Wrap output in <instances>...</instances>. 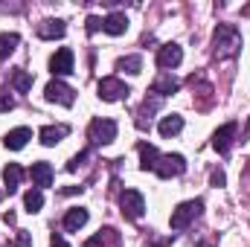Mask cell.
Here are the masks:
<instances>
[{
	"mask_svg": "<svg viewBox=\"0 0 250 247\" xmlns=\"http://www.w3.org/2000/svg\"><path fill=\"white\" fill-rule=\"evenodd\" d=\"M212 47H215V56L218 59H233L242 47V35L233 23H218L215 35H212Z\"/></svg>",
	"mask_w": 250,
	"mask_h": 247,
	"instance_id": "cell-1",
	"label": "cell"
},
{
	"mask_svg": "<svg viewBox=\"0 0 250 247\" xmlns=\"http://www.w3.org/2000/svg\"><path fill=\"white\" fill-rule=\"evenodd\" d=\"M201 209H204V201H187L178 209H172V218H169L172 230H187L189 224L201 215Z\"/></svg>",
	"mask_w": 250,
	"mask_h": 247,
	"instance_id": "cell-2",
	"label": "cell"
},
{
	"mask_svg": "<svg viewBox=\"0 0 250 247\" xmlns=\"http://www.w3.org/2000/svg\"><path fill=\"white\" fill-rule=\"evenodd\" d=\"M184 172H187L184 154H160V157H157V166H154V175H157V178L169 181V178H178V175H184Z\"/></svg>",
	"mask_w": 250,
	"mask_h": 247,
	"instance_id": "cell-3",
	"label": "cell"
},
{
	"mask_svg": "<svg viewBox=\"0 0 250 247\" xmlns=\"http://www.w3.org/2000/svg\"><path fill=\"white\" fill-rule=\"evenodd\" d=\"M99 99L102 102H123L128 99V93H131V87L120 82V79H114V76H108V79H99Z\"/></svg>",
	"mask_w": 250,
	"mask_h": 247,
	"instance_id": "cell-4",
	"label": "cell"
},
{
	"mask_svg": "<svg viewBox=\"0 0 250 247\" xmlns=\"http://www.w3.org/2000/svg\"><path fill=\"white\" fill-rule=\"evenodd\" d=\"M120 206H123V215L131 221H140L143 212H146V198L137 192V189H125L120 195Z\"/></svg>",
	"mask_w": 250,
	"mask_h": 247,
	"instance_id": "cell-5",
	"label": "cell"
},
{
	"mask_svg": "<svg viewBox=\"0 0 250 247\" xmlns=\"http://www.w3.org/2000/svg\"><path fill=\"white\" fill-rule=\"evenodd\" d=\"M44 96H47V102H56V105H64V108H70L76 102V90L70 84H64L62 79H53L44 87Z\"/></svg>",
	"mask_w": 250,
	"mask_h": 247,
	"instance_id": "cell-6",
	"label": "cell"
},
{
	"mask_svg": "<svg viewBox=\"0 0 250 247\" xmlns=\"http://www.w3.org/2000/svg\"><path fill=\"white\" fill-rule=\"evenodd\" d=\"M87 137L96 145H108V143L117 140V123L114 120H93L90 128H87Z\"/></svg>",
	"mask_w": 250,
	"mask_h": 247,
	"instance_id": "cell-7",
	"label": "cell"
},
{
	"mask_svg": "<svg viewBox=\"0 0 250 247\" xmlns=\"http://www.w3.org/2000/svg\"><path fill=\"white\" fill-rule=\"evenodd\" d=\"M181 62H184V50H181L178 44H163V47H160V53H157V67L175 70Z\"/></svg>",
	"mask_w": 250,
	"mask_h": 247,
	"instance_id": "cell-8",
	"label": "cell"
},
{
	"mask_svg": "<svg viewBox=\"0 0 250 247\" xmlns=\"http://www.w3.org/2000/svg\"><path fill=\"white\" fill-rule=\"evenodd\" d=\"M233 137H236V123L221 125V128L212 134V148H215L218 154H227V151H230V145H233Z\"/></svg>",
	"mask_w": 250,
	"mask_h": 247,
	"instance_id": "cell-9",
	"label": "cell"
},
{
	"mask_svg": "<svg viewBox=\"0 0 250 247\" xmlns=\"http://www.w3.org/2000/svg\"><path fill=\"white\" fill-rule=\"evenodd\" d=\"M50 70H53L56 76H67V73H73V50L62 47V50L50 59Z\"/></svg>",
	"mask_w": 250,
	"mask_h": 247,
	"instance_id": "cell-10",
	"label": "cell"
},
{
	"mask_svg": "<svg viewBox=\"0 0 250 247\" xmlns=\"http://www.w3.org/2000/svg\"><path fill=\"white\" fill-rule=\"evenodd\" d=\"M29 175H32V184H35V189H44V186L53 184V166H50V163H44V160L32 163Z\"/></svg>",
	"mask_w": 250,
	"mask_h": 247,
	"instance_id": "cell-11",
	"label": "cell"
},
{
	"mask_svg": "<svg viewBox=\"0 0 250 247\" xmlns=\"http://www.w3.org/2000/svg\"><path fill=\"white\" fill-rule=\"evenodd\" d=\"M64 32H67V26H64V21H41L38 23V38H44V41H56V38H64Z\"/></svg>",
	"mask_w": 250,
	"mask_h": 247,
	"instance_id": "cell-12",
	"label": "cell"
},
{
	"mask_svg": "<svg viewBox=\"0 0 250 247\" xmlns=\"http://www.w3.org/2000/svg\"><path fill=\"white\" fill-rule=\"evenodd\" d=\"M125 29H128V18H125L123 12H111L108 18H102V32H108V35H125Z\"/></svg>",
	"mask_w": 250,
	"mask_h": 247,
	"instance_id": "cell-13",
	"label": "cell"
},
{
	"mask_svg": "<svg viewBox=\"0 0 250 247\" xmlns=\"http://www.w3.org/2000/svg\"><path fill=\"white\" fill-rule=\"evenodd\" d=\"M178 87H181V82L175 79V76H169V73H163L160 79H154V84H151V93L154 96H169V93H178Z\"/></svg>",
	"mask_w": 250,
	"mask_h": 247,
	"instance_id": "cell-14",
	"label": "cell"
},
{
	"mask_svg": "<svg viewBox=\"0 0 250 247\" xmlns=\"http://www.w3.org/2000/svg\"><path fill=\"white\" fill-rule=\"evenodd\" d=\"M84 224H87V209H82V206L67 209V215H64V230L67 233H79Z\"/></svg>",
	"mask_w": 250,
	"mask_h": 247,
	"instance_id": "cell-15",
	"label": "cell"
},
{
	"mask_svg": "<svg viewBox=\"0 0 250 247\" xmlns=\"http://www.w3.org/2000/svg\"><path fill=\"white\" fill-rule=\"evenodd\" d=\"M29 140H32V131H29V128H15V131H9V134H6L3 145H6V148H12V151H21Z\"/></svg>",
	"mask_w": 250,
	"mask_h": 247,
	"instance_id": "cell-16",
	"label": "cell"
},
{
	"mask_svg": "<svg viewBox=\"0 0 250 247\" xmlns=\"http://www.w3.org/2000/svg\"><path fill=\"white\" fill-rule=\"evenodd\" d=\"M67 134H70V128H67V125H47V128H41V134H38V137H41V143H44V145H56V143H62Z\"/></svg>",
	"mask_w": 250,
	"mask_h": 247,
	"instance_id": "cell-17",
	"label": "cell"
},
{
	"mask_svg": "<svg viewBox=\"0 0 250 247\" xmlns=\"http://www.w3.org/2000/svg\"><path fill=\"white\" fill-rule=\"evenodd\" d=\"M157 131H160L163 137H175V134H181V131H184V117H181V114H169V117H163L160 125H157Z\"/></svg>",
	"mask_w": 250,
	"mask_h": 247,
	"instance_id": "cell-18",
	"label": "cell"
},
{
	"mask_svg": "<svg viewBox=\"0 0 250 247\" xmlns=\"http://www.w3.org/2000/svg\"><path fill=\"white\" fill-rule=\"evenodd\" d=\"M157 157H160V151L154 148V145H148V143H140V166L146 169V172H154V166H157Z\"/></svg>",
	"mask_w": 250,
	"mask_h": 247,
	"instance_id": "cell-19",
	"label": "cell"
},
{
	"mask_svg": "<svg viewBox=\"0 0 250 247\" xmlns=\"http://www.w3.org/2000/svg\"><path fill=\"white\" fill-rule=\"evenodd\" d=\"M21 178H23V169L18 166V163H9L6 169H3V181H6V192H15L18 184H21Z\"/></svg>",
	"mask_w": 250,
	"mask_h": 247,
	"instance_id": "cell-20",
	"label": "cell"
},
{
	"mask_svg": "<svg viewBox=\"0 0 250 247\" xmlns=\"http://www.w3.org/2000/svg\"><path fill=\"white\" fill-rule=\"evenodd\" d=\"M84 247H117V233L114 230H99L93 239H87Z\"/></svg>",
	"mask_w": 250,
	"mask_h": 247,
	"instance_id": "cell-21",
	"label": "cell"
},
{
	"mask_svg": "<svg viewBox=\"0 0 250 247\" xmlns=\"http://www.w3.org/2000/svg\"><path fill=\"white\" fill-rule=\"evenodd\" d=\"M18 44H21V38H18L15 32H3V35H0V62H3V59H9V56L15 53V47H18Z\"/></svg>",
	"mask_w": 250,
	"mask_h": 247,
	"instance_id": "cell-22",
	"label": "cell"
},
{
	"mask_svg": "<svg viewBox=\"0 0 250 247\" xmlns=\"http://www.w3.org/2000/svg\"><path fill=\"white\" fill-rule=\"evenodd\" d=\"M160 102H163V99H160V96H154V93L143 102V108H140V120H137V125H140V128H146V117H151V114L160 108Z\"/></svg>",
	"mask_w": 250,
	"mask_h": 247,
	"instance_id": "cell-23",
	"label": "cell"
},
{
	"mask_svg": "<svg viewBox=\"0 0 250 247\" xmlns=\"http://www.w3.org/2000/svg\"><path fill=\"white\" fill-rule=\"evenodd\" d=\"M23 206H26V212H41V206H44L41 189H29V192L23 195Z\"/></svg>",
	"mask_w": 250,
	"mask_h": 247,
	"instance_id": "cell-24",
	"label": "cell"
},
{
	"mask_svg": "<svg viewBox=\"0 0 250 247\" xmlns=\"http://www.w3.org/2000/svg\"><path fill=\"white\" fill-rule=\"evenodd\" d=\"M12 87H15L18 93H26V90L32 87V76H29L26 70H15V73H12Z\"/></svg>",
	"mask_w": 250,
	"mask_h": 247,
	"instance_id": "cell-25",
	"label": "cell"
},
{
	"mask_svg": "<svg viewBox=\"0 0 250 247\" xmlns=\"http://www.w3.org/2000/svg\"><path fill=\"white\" fill-rule=\"evenodd\" d=\"M117 67L125 70V73H131V76H137V73H143V59L140 56H125V59L117 62Z\"/></svg>",
	"mask_w": 250,
	"mask_h": 247,
	"instance_id": "cell-26",
	"label": "cell"
},
{
	"mask_svg": "<svg viewBox=\"0 0 250 247\" xmlns=\"http://www.w3.org/2000/svg\"><path fill=\"white\" fill-rule=\"evenodd\" d=\"M87 157H90L87 151H79V154L67 163V172H79V166H84V160H87Z\"/></svg>",
	"mask_w": 250,
	"mask_h": 247,
	"instance_id": "cell-27",
	"label": "cell"
},
{
	"mask_svg": "<svg viewBox=\"0 0 250 247\" xmlns=\"http://www.w3.org/2000/svg\"><path fill=\"white\" fill-rule=\"evenodd\" d=\"M15 247H32V233L21 230V233H18V239H15Z\"/></svg>",
	"mask_w": 250,
	"mask_h": 247,
	"instance_id": "cell-28",
	"label": "cell"
},
{
	"mask_svg": "<svg viewBox=\"0 0 250 247\" xmlns=\"http://www.w3.org/2000/svg\"><path fill=\"white\" fill-rule=\"evenodd\" d=\"M99 29H102V18L90 15V18H87V32H99Z\"/></svg>",
	"mask_w": 250,
	"mask_h": 247,
	"instance_id": "cell-29",
	"label": "cell"
},
{
	"mask_svg": "<svg viewBox=\"0 0 250 247\" xmlns=\"http://www.w3.org/2000/svg\"><path fill=\"white\" fill-rule=\"evenodd\" d=\"M15 108V99L9 93H0V111H12Z\"/></svg>",
	"mask_w": 250,
	"mask_h": 247,
	"instance_id": "cell-30",
	"label": "cell"
},
{
	"mask_svg": "<svg viewBox=\"0 0 250 247\" xmlns=\"http://www.w3.org/2000/svg\"><path fill=\"white\" fill-rule=\"evenodd\" d=\"M224 181H227V178H224V172H221V169H215V172H212V186H224Z\"/></svg>",
	"mask_w": 250,
	"mask_h": 247,
	"instance_id": "cell-31",
	"label": "cell"
},
{
	"mask_svg": "<svg viewBox=\"0 0 250 247\" xmlns=\"http://www.w3.org/2000/svg\"><path fill=\"white\" fill-rule=\"evenodd\" d=\"M50 247H70V245L64 242L62 236H53V242H50Z\"/></svg>",
	"mask_w": 250,
	"mask_h": 247,
	"instance_id": "cell-32",
	"label": "cell"
},
{
	"mask_svg": "<svg viewBox=\"0 0 250 247\" xmlns=\"http://www.w3.org/2000/svg\"><path fill=\"white\" fill-rule=\"evenodd\" d=\"M76 192H82V186H67L64 189V195H76Z\"/></svg>",
	"mask_w": 250,
	"mask_h": 247,
	"instance_id": "cell-33",
	"label": "cell"
},
{
	"mask_svg": "<svg viewBox=\"0 0 250 247\" xmlns=\"http://www.w3.org/2000/svg\"><path fill=\"white\" fill-rule=\"evenodd\" d=\"M248 137H250V117H248Z\"/></svg>",
	"mask_w": 250,
	"mask_h": 247,
	"instance_id": "cell-34",
	"label": "cell"
},
{
	"mask_svg": "<svg viewBox=\"0 0 250 247\" xmlns=\"http://www.w3.org/2000/svg\"><path fill=\"white\" fill-rule=\"evenodd\" d=\"M198 247H212V245H204V242H201V245H198Z\"/></svg>",
	"mask_w": 250,
	"mask_h": 247,
	"instance_id": "cell-35",
	"label": "cell"
}]
</instances>
